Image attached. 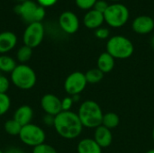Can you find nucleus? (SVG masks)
Here are the masks:
<instances>
[{"mask_svg": "<svg viewBox=\"0 0 154 153\" xmlns=\"http://www.w3.org/2000/svg\"><path fill=\"white\" fill-rule=\"evenodd\" d=\"M109 5L106 3V1L105 0H97V3L94 5V10L101 13V14H105V12L106 11V9L108 8Z\"/></svg>", "mask_w": 154, "mask_h": 153, "instance_id": "obj_30", "label": "nucleus"}, {"mask_svg": "<svg viewBox=\"0 0 154 153\" xmlns=\"http://www.w3.org/2000/svg\"><path fill=\"white\" fill-rule=\"evenodd\" d=\"M32 153H58L56 149L54 147H52L50 144L47 143H42L40 144L34 148H32Z\"/></svg>", "mask_w": 154, "mask_h": 153, "instance_id": "obj_25", "label": "nucleus"}, {"mask_svg": "<svg viewBox=\"0 0 154 153\" xmlns=\"http://www.w3.org/2000/svg\"><path fill=\"white\" fill-rule=\"evenodd\" d=\"M132 28L138 34H148L154 30V19L148 15L138 16L134 20Z\"/></svg>", "mask_w": 154, "mask_h": 153, "instance_id": "obj_12", "label": "nucleus"}, {"mask_svg": "<svg viewBox=\"0 0 154 153\" xmlns=\"http://www.w3.org/2000/svg\"><path fill=\"white\" fill-rule=\"evenodd\" d=\"M152 141L154 142V127L153 129H152Z\"/></svg>", "mask_w": 154, "mask_h": 153, "instance_id": "obj_36", "label": "nucleus"}, {"mask_svg": "<svg viewBox=\"0 0 154 153\" xmlns=\"http://www.w3.org/2000/svg\"><path fill=\"white\" fill-rule=\"evenodd\" d=\"M93 139L102 149L108 148L113 142V133L110 129L100 125L95 129Z\"/></svg>", "mask_w": 154, "mask_h": 153, "instance_id": "obj_13", "label": "nucleus"}, {"mask_svg": "<svg viewBox=\"0 0 154 153\" xmlns=\"http://www.w3.org/2000/svg\"><path fill=\"white\" fill-rule=\"evenodd\" d=\"M12 84L21 90H30L37 82V76L32 68L27 64H18L10 74Z\"/></svg>", "mask_w": 154, "mask_h": 153, "instance_id": "obj_3", "label": "nucleus"}, {"mask_svg": "<svg viewBox=\"0 0 154 153\" xmlns=\"http://www.w3.org/2000/svg\"><path fill=\"white\" fill-rule=\"evenodd\" d=\"M105 22L113 28L124 26L129 19V10L122 4L109 5L104 14Z\"/></svg>", "mask_w": 154, "mask_h": 153, "instance_id": "obj_7", "label": "nucleus"}, {"mask_svg": "<svg viewBox=\"0 0 154 153\" xmlns=\"http://www.w3.org/2000/svg\"><path fill=\"white\" fill-rule=\"evenodd\" d=\"M134 51L133 42L123 35H115L106 42V52L115 60H126L134 54Z\"/></svg>", "mask_w": 154, "mask_h": 153, "instance_id": "obj_4", "label": "nucleus"}, {"mask_svg": "<svg viewBox=\"0 0 154 153\" xmlns=\"http://www.w3.org/2000/svg\"><path fill=\"white\" fill-rule=\"evenodd\" d=\"M11 107V99L7 94H0V116L5 115Z\"/></svg>", "mask_w": 154, "mask_h": 153, "instance_id": "obj_24", "label": "nucleus"}, {"mask_svg": "<svg viewBox=\"0 0 154 153\" xmlns=\"http://www.w3.org/2000/svg\"><path fill=\"white\" fill-rule=\"evenodd\" d=\"M0 75H1V74H0Z\"/></svg>", "mask_w": 154, "mask_h": 153, "instance_id": "obj_40", "label": "nucleus"}, {"mask_svg": "<svg viewBox=\"0 0 154 153\" xmlns=\"http://www.w3.org/2000/svg\"><path fill=\"white\" fill-rule=\"evenodd\" d=\"M110 1H119V0H110Z\"/></svg>", "mask_w": 154, "mask_h": 153, "instance_id": "obj_39", "label": "nucleus"}, {"mask_svg": "<svg viewBox=\"0 0 154 153\" xmlns=\"http://www.w3.org/2000/svg\"><path fill=\"white\" fill-rule=\"evenodd\" d=\"M17 14L28 23H42L45 17V8L32 0H26L14 8Z\"/></svg>", "mask_w": 154, "mask_h": 153, "instance_id": "obj_5", "label": "nucleus"}, {"mask_svg": "<svg viewBox=\"0 0 154 153\" xmlns=\"http://www.w3.org/2000/svg\"><path fill=\"white\" fill-rule=\"evenodd\" d=\"M74 101L71 96H66L61 99V110L62 111H71Z\"/></svg>", "mask_w": 154, "mask_h": 153, "instance_id": "obj_28", "label": "nucleus"}, {"mask_svg": "<svg viewBox=\"0 0 154 153\" xmlns=\"http://www.w3.org/2000/svg\"><path fill=\"white\" fill-rule=\"evenodd\" d=\"M10 80L4 75H0V94H6L10 87Z\"/></svg>", "mask_w": 154, "mask_h": 153, "instance_id": "obj_27", "label": "nucleus"}, {"mask_svg": "<svg viewBox=\"0 0 154 153\" xmlns=\"http://www.w3.org/2000/svg\"><path fill=\"white\" fill-rule=\"evenodd\" d=\"M5 153H25V151L20 148H16V147H11L9 149H7Z\"/></svg>", "mask_w": 154, "mask_h": 153, "instance_id": "obj_33", "label": "nucleus"}, {"mask_svg": "<svg viewBox=\"0 0 154 153\" xmlns=\"http://www.w3.org/2000/svg\"><path fill=\"white\" fill-rule=\"evenodd\" d=\"M17 44V36L13 32L5 31L0 32V54H6Z\"/></svg>", "mask_w": 154, "mask_h": 153, "instance_id": "obj_14", "label": "nucleus"}, {"mask_svg": "<svg viewBox=\"0 0 154 153\" xmlns=\"http://www.w3.org/2000/svg\"><path fill=\"white\" fill-rule=\"evenodd\" d=\"M104 14L96 11V10H89L85 15L83 19L84 25L88 29H97L99 28L104 23Z\"/></svg>", "mask_w": 154, "mask_h": 153, "instance_id": "obj_16", "label": "nucleus"}, {"mask_svg": "<svg viewBox=\"0 0 154 153\" xmlns=\"http://www.w3.org/2000/svg\"><path fill=\"white\" fill-rule=\"evenodd\" d=\"M18 1H21V2L23 3V2H24V1H26V0H18Z\"/></svg>", "mask_w": 154, "mask_h": 153, "instance_id": "obj_38", "label": "nucleus"}, {"mask_svg": "<svg viewBox=\"0 0 154 153\" xmlns=\"http://www.w3.org/2000/svg\"><path fill=\"white\" fill-rule=\"evenodd\" d=\"M109 34H110V32L107 28H103V27H99L97 29H96V32H95V36L100 40H105V39H107L109 37Z\"/></svg>", "mask_w": 154, "mask_h": 153, "instance_id": "obj_29", "label": "nucleus"}, {"mask_svg": "<svg viewBox=\"0 0 154 153\" xmlns=\"http://www.w3.org/2000/svg\"><path fill=\"white\" fill-rule=\"evenodd\" d=\"M53 127L56 133L66 140L78 138L83 130V125L77 113L61 111L54 118Z\"/></svg>", "mask_w": 154, "mask_h": 153, "instance_id": "obj_1", "label": "nucleus"}, {"mask_svg": "<svg viewBox=\"0 0 154 153\" xmlns=\"http://www.w3.org/2000/svg\"><path fill=\"white\" fill-rule=\"evenodd\" d=\"M41 107L45 115L56 116L61 110V99L54 94H45L41 99Z\"/></svg>", "mask_w": 154, "mask_h": 153, "instance_id": "obj_10", "label": "nucleus"}, {"mask_svg": "<svg viewBox=\"0 0 154 153\" xmlns=\"http://www.w3.org/2000/svg\"><path fill=\"white\" fill-rule=\"evenodd\" d=\"M58 0H37L38 5L42 6V7H49V6H52L53 5L56 4Z\"/></svg>", "mask_w": 154, "mask_h": 153, "instance_id": "obj_31", "label": "nucleus"}, {"mask_svg": "<svg viewBox=\"0 0 154 153\" xmlns=\"http://www.w3.org/2000/svg\"><path fill=\"white\" fill-rule=\"evenodd\" d=\"M0 153H5V151H2V150L0 149Z\"/></svg>", "mask_w": 154, "mask_h": 153, "instance_id": "obj_37", "label": "nucleus"}, {"mask_svg": "<svg viewBox=\"0 0 154 153\" xmlns=\"http://www.w3.org/2000/svg\"><path fill=\"white\" fill-rule=\"evenodd\" d=\"M115 59L106 51L101 53L97 60V68L101 70L104 74L110 73L115 68Z\"/></svg>", "mask_w": 154, "mask_h": 153, "instance_id": "obj_18", "label": "nucleus"}, {"mask_svg": "<svg viewBox=\"0 0 154 153\" xmlns=\"http://www.w3.org/2000/svg\"><path fill=\"white\" fill-rule=\"evenodd\" d=\"M97 0H75L76 5L78 7L83 10H88L92 7H94L95 4Z\"/></svg>", "mask_w": 154, "mask_h": 153, "instance_id": "obj_26", "label": "nucleus"}, {"mask_svg": "<svg viewBox=\"0 0 154 153\" xmlns=\"http://www.w3.org/2000/svg\"><path fill=\"white\" fill-rule=\"evenodd\" d=\"M32 56V49L28 46H22L18 49L16 52V59L20 62V64H26Z\"/></svg>", "mask_w": 154, "mask_h": 153, "instance_id": "obj_23", "label": "nucleus"}, {"mask_svg": "<svg viewBox=\"0 0 154 153\" xmlns=\"http://www.w3.org/2000/svg\"><path fill=\"white\" fill-rule=\"evenodd\" d=\"M78 153H102V148L93 138L81 139L77 146Z\"/></svg>", "mask_w": 154, "mask_h": 153, "instance_id": "obj_17", "label": "nucleus"}, {"mask_svg": "<svg viewBox=\"0 0 154 153\" xmlns=\"http://www.w3.org/2000/svg\"><path fill=\"white\" fill-rule=\"evenodd\" d=\"M16 66V61L11 56L6 54L0 55V72L11 74Z\"/></svg>", "mask_w": 154, "mask_h": 153, "instance_id": "obj_19", "label": "nucleus"}, {"mask_svg": "<svg viewBox=\"0 0 154 153\" xmlns=\"http://www.w3.org/2000/svg\"><path fill=\"white\" fill-rule=\"evenodd\" d=\"M54 118H55V116H52V115H45L43 116L42 121H43L45 125H47V126H53V124H54Z\"/></svg>", "mask_w": 154, "mask_h": 153, "instance_id": "obj_32", "label": "nucleus"}, {"mask_svg": "<svg viewBox=\"0 0 154 153\" xmlns=\"http://www.w3.org/2000/svg\"><path fill=\"white\" fill-rule=\"evenodd\" d=\"M120 124V117L116 113L114 112H108L104 114L102 125L112 130L116 128Z\"/></svg>", "mask_w": 154, "mask_h": 153, "instance_id": "obj_20", "label": "nucleus"}, {"mask_svg": "<svg viewBox=\"0 0 154 153\" xmlns=\"http://www.w3.org/2000/svg\"><path fill=\"white\" fill-rule=\"evenodd\" d=\"M145 153H154V149H151V150L147 151Z\"/></svg>", "mask_w": 154, "mask_h": 153, "instance_id": "obj_35", "label": "nucleus"}, {"mask_svg": "<svg viewBox=\"0 0 154 153\" xmlns=\"http://www.w3.org/2000/svg\"><path fill=\"white\" fill-rule=\"evenodd\" d=\"M44 38V26L42 23H29L23 35V44L32 49L38 47Z\"/></svg>", "mask_w": 154, "mask_h": 153, "instance_id": "obj_9", "label": "nucleus"}, {"mask_svg": "<svg viewBox=\"0 0 154 153\" xmlns=\"http://www.w3.org/2000/svg\"><path fill=\"white\" fill-rule=\"evenodd\" d=\"M19 139L23 144L34 148L45 142L46 133L41 126L31 123L22 126Z\"/></svg>", "mask_w": 154, "mask_h": 153, "instance_id": "obj_6", "label": "nucleus"}, {"mask_svg": "<svg viewBox=\"0 0 154 153\" xmlns=\"http://www.w3.org/2000/svg\"><path fill=\"white\" fill-rule=\"evenodd\" d=\"M77 114L83 127L96 129L102 125L104 113L101 106L94 100L83 101Z\"/></svg>", "mask_w": 154, "mask_h": 153, "instance_id": "obj_2", "label": "nucleus"}, {"mask_svg": "<svg viewBox=\"0 0 154 153\" xmlns=\"http://www.w3.org/2000/svg\"><path fill=\"white\" fill-rule=\"evenodd\" d=\"M85 77L88 84H97L103 80L105 74L97 68H93L85 73Z\"/></svg>", "mask_w": 154, "mask_h": 153, "instance_id": "obj_21", "label": "nucleus"}, {"mask_svg": "<svg viewBox=\"0 0 154 153\" xmlns=\"http://www.w3.org/2000/svg\"><path fill=\"white\" fill-rule=\"evenodd\" d=\"M59 23L61 30L68 34L77 32L79 28V20L78 16L70 11L63 12L60 15Z\"/></svg>", "mask_w": 154, "mask_h": 153, "instance_id": "obj_11", "label": "nucleus"}, {"mask_svg": "<svg viewBox=\"0 0 154 153\" xmlns=\"http://www.w3.org/2000/svg\"><path fill=\"white\" fill-rule=\"evenodd\" d=\"M88 85L85 73L81 71H74L70 73L64 81V90L69 96L80 95Z\"/></svg>", "mask_w": 154, "mask_h": 153, "instance_id": "obj_8", "label": "nucleus"}, {"mask_svg": "<svg viewBox=\"0 0 154 153\" xmlns=\"http://www.w3.org/2000/svg\"><path fill=\"white\" fill-rule=\"evenodd\" d=\"M151 45H152V47L153 48L154 50V35L152 37V39H151Z\"/></svg>", "mask_w": 154, "mask_h": 153, "instance_id": "obj_34", "label": "nucleus"}, {"mask_svg": "<svg viewBox=\"0 0 154 153\" xmlns=\"http://www.w3.org/2000/svg\"><path fill=\"white\" fill-rule=\"evenodd\" d=\"M33 118V110L30 106L23 105L19 106L14 114L13 119H14L21 126H24L28 124L32 123V120Z\"/></svg>", "mask_w": 154, "mask_h": 153, "instance_id": "obj_15", "label": "nucleus"}, {"mask_svg": "<svg viewBox=\"0 0 154 153\" xmlns=\"http://www.w3.org/2000/svg\"><path fill=\"white\" fill-rule=\"evenodd\" d=\"M22 126L14 120V119H9L5 121L4 124V130L5 132L12 136H19V133L21 132Z\"/></svg>", "mask_w": 154, "mask_h": 153, "instance_id": "obj_22", "label": "nucleus"}]
</instances>
